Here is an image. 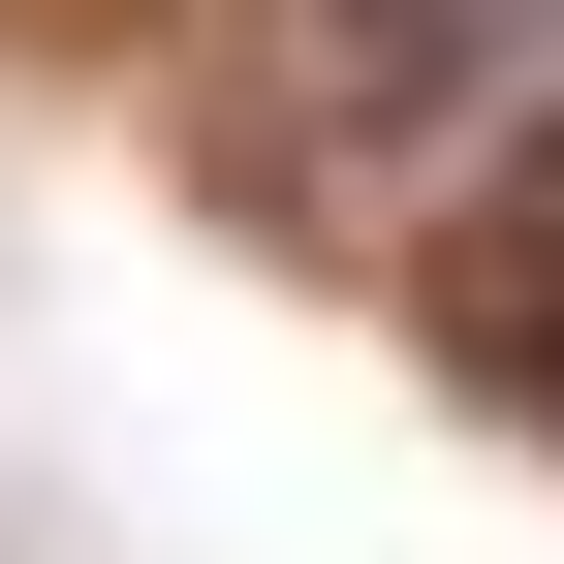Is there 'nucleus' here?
<instances>
[{"instance_id": "1", "label": "nucleus", "mask_w": 564, "mask_h": 564, "mask_svg": "<svg viewBox=\"0 0 564 564\" xmlns=\"http://www.w3.org/2000/svg\"><path fill=\"white\" fill-rule=\"evenodd\" d=\"M408 345H440L502 440H564V95H533V126H470L440 251H408Z\"/></svg>"}, {"instance_id": "2", "label": "nucleus", "mask_w": 564, "mask_h": 564, "mask_svg": "<svg viewBox=\"0 0 564 564\" xmlns=\"http://www.w3.org/2000/svg\"><path fill=\"white\" fill-rule=\"evenodd\" d=\"M533 32H564V0H282V126H314V158H345V126H470Z\"/></svg>"}]
</instances>
